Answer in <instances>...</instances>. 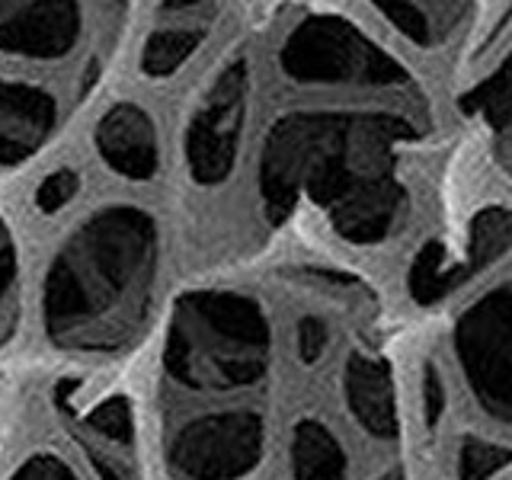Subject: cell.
<instances>
[{
	"label": "cell",
	"mask_w": 512,
	"mask_h": 480,
	"mask_svg": "<svg viewBox=\"0 0 512 480\" xmlns=\"http://www.w3.org/2000/svg\"><path fill=\"white\" fill-rule=\"evenodd\" d=\"M381 480H404V477H400V474H388V477H381Z\"/></svg>",
	"instance_id": "obj_24"
},
{
	"label": "cell",
	"mask_w": 512,
	"mask_h": 480,
	"mask_svg": "<svg viewBox=\"0 0 512 480\" xmlns=\"http://www.w3.org/2000/svg\"><path fill=\"white\" fill-rule=\"evenodd\" d=\"M391 36L420 55H442L461 36H471V23L484 0H362Z\"/></svg>",
	"instance_id": "obj_14"
},
{
	"label": "cell",
	"mask_w": 512,
	"mask_h": 480,
	"mask_svg": "<svg viewBox=\"0 0 512 480\" xmlns=\"http://www.w3.org/2000/svg\"><path fill=\"white\" fill-rule=\"evenodd\" d=\"M80 157L112 189L151 192L170 180V119L157 96L122 80L106 90L87 112Z\"/></svg>",
	"instance_id": "obj_7"
},
{
	"label": "cell",
	"mask_w": 512,
	"mask_h": 480,
	"mask_svg": "<svg viewBox=\"0 0 512 480\" xmlns=\"http://www.w3.org/2000/svg\"><path fill=\"white\" fill-rule=\"evenodd\" d=\"M256 48L266 87L279 93H391L423 87L410 61L336 0L295 7Z\"/></svg>",
	"instance_id": "obj_5"
},
{
	"label": "cell",
	"mask_w": 512,
	"mask_h": 480,
	"mask_svg": "<svg viewBox=\"0 0 512 480\" xmlns=\"http://www.w3.org/2000/svg\"><path fill=\"white\" fill-rule=\"evenodd\" d=\"M343 397L356 423L381 442L400 436V413L391 365L378 352L359 349L346 359L343 368Z\"/></svg>",
	"instance_id": "obj_15"
},
{
	"label": "cell",
	"mask_w": 512,
	"mask_h": 480,
	"mask_svg": "<svg viewBox=\"0 0 512 480\" xmlns=\"http://www.w3.org/2000/svg\"><path fill=\"white\" fill-rule=\"evenodd\" d=\"M452 349L474 404L490 420L512 426V276L490 282L461 308Z\"/></svg>",
	"instance_id": "obj_10"
},
{
	"label": "cell",
	"mask_w": 512,
	"mask_h": 480,
	"mask_svg": "<svg viewBox=\"0 0 512 480\" xmlns=\"http://www.w3.org/2000/svg\"><path fill=\"white\" fill-rule=\"evenodd\" d=\"M170 224L148 192L109 189L61 218L36 276V327L71 359H112L151 330Z\"/></svg>",
	"instance_id": "obj_2"
},
{
	"label": "cell",
	"mask_w": 512,
	"mask_h": 480,
	"mask_svg": "<svg viewBox=\"0 0 512 480\" xmlns=\"http://www.w3.org/2000/svg\"><path fill=\"white\" fill-rule=\"evenodd\" d=\"M7 480H80V474L71 461H64L52 448H39V452L16 461Z\"/></svg>",
	"instance_id": "obj_22"
},
{
	"label": "cell",
	"mask_w": 512,
	"mask_h": 480,
	"mask_svg": "<svg viewBox=\"0 0 512 480\" xmlns=\"http://www.w3.org/2000/svg\"><path fill=\"white\" fill-rule=\"evenodd\" d=\"M477 48L484 52L471 58V74L455 103L480 141L512 154V7L496 26H487Z\"/></svg>",
	"instance_id": "obj_13"
},
{
	"label": "cell",
	"mask_w": 512,
	"mask_h": 480,
	"mask_svg": "<svg viewBox=\"0 0 512 480\" xmlns=\"http://www.w3.org/2000/svg\"><path fill=\"white\" fill-rule=\"evenodd\" d=\"M512 253V205L487 202L468 221V231L448 247L439 237L413 256L407 272V288L416 304L432 308L445 298L461 292L464 285L487 276Z\"/></svg>",
	"instance_id": "obj_11"
},
{
	"label": "cell",
	"mask_w": 512,
	"mask_h": 480,
	"mask_svg": "<svg viewBox=\"0 0 512 480\" xmlns=\"http://www.w3.org/2000/svg\"><path fill=\"white\" fill-rule=\"evenodd\" d=\"M103 0H0V68L68 80L87 61Z\"/></svg>",
	"instance_id": "obj_8"
},
{
	"label": "cell",
	"mask_w": 512,
	"mask_h": 480,
	"mask_svg": "<svg viewBox=\"0 0 512 480\" xmlns=\"http://www.w3.org/2000/svg\"><path fill=\"white\" fill-rule=\"evenodd\" d=\"M423 413L429 426H436L445 413V384L436 365L423 368Z\"/></svg>",
	"instance_id": "obj_23"
},
{
	"label": "cell",
	"mask_w": 512,
	"mask_h": 480,
	"mask_svg": "<svg viewBox=\"0 0 512 480\" xmlns=\"http://www.w3.org/2000/svg\"><path fill=\"white\" fill-rule=\"evenodd\" d=\"M26 295V250L10 208L0 205V343H7L20 324Z\"/></svg>",
	"instance_id": "obj_18"
},
{
	"label": "cell",
	"mask_w": 512,
	"mask_h": 480,
	"mask_svg": "<svg viewBox=\"0 0 512 480\" xmlns=\"http://www.w3.org/2000/svg\"><path fill=\"white\" fill-rule=\"evenodd\" d=\"M432 157L426 87L282 93V103L260 106L237 196L253 234L311 215L349 247H384L410 224Z\"/></svg>",
	"instance_id": "obj_1"
},
{
	"label": "cell",
	"mask_w": 512,
	"mask_h": 480,
	"mask_svg": "<svg viewBox=\"0 0 512 480\" xmlns=\"http://www.w3.org/2000/svg\"><path fill=\"white\" fill-rule=\"evenodd\" d=\"M122 84L151 96L180 93L237 36L234 0H125Z\"/></svg>",
	"instance_id": "obj_6"
},
{
	"label": "cell",
	"mask_w": 512,
	"mask_h": 480,
	"mask_svg": "<svg viewBox=\"0 0 512 480\" xmlns=\"http://www.w3.org/2000/svg\"><path fill=\"white\" fill-rule=\"evenodd\" d=\"M260 106V48L247 36L180 90L170 119V180L192 205H224L240 192Z\"/></svg>",
	"instance_id": "obj_4"
},
{
	"label": "cell",
	"mask_w": 512,
	"mask_h": 480,
	"mask_svg": "<svg viewBox=\"0 0 512 480\" xmlns=\"http://www.w3.org/2000/svg\"><path fill=\"white\" fill-rule=\"evenodd\" d=\"M295 480H346L349 458L333 432L317 420H298L288 445Z\"/></svg>",
	"instance_id": "obj_17"
},
{
	"label": "cell",
	"mask_w": 512,
	"mask_h": 480,
	"mask_svg": "<svg viewBox=\"0 0 512 480\" xmlns=\"http://www.w3.org/2000/svg\"><path fill=\"white\" fill-rule=\"evenodd\" d=\"M80 426L87 432V442L96 445H109V448H122L128 452L132 448V432H135V420H132V407L122 394H109L80 416Z\"/></svg>",
	"instance_id": "obj_19"
},
{
	"label": "cell",
	"mask_w": 512,
	"mask_h": 480,
	"mask_svg": "<svg viewBox=\"0 0 512 480\" xmlns=\"http://www.w3.org/2000/svg\"><path fill=\"white\" fill-rule=\"evenodd\" d=\"M333 346V330L330 320L317 311H308L295 320V352L304 365H317Z\"/></svg>",
	"instance_id": "obj_21"
},
{
	"label": "cell",
	"mask_w": 512,
	"mask_h": 480,
	"mask_svg": "<svg viewBox=\"0 0 512 480\" xmlns=\"http://www.w3.org/2000/svg\"><path fill=\"white\" fill-rule=\"evenodd\" d=\"M512 452L496 442L468 436L458 445V480H490L509 464Z\"/></svg>",
	"instance_id": "obj_20"
},
{
	"label": "cell",
	"mask_w": 512,
	"mask_h": 480,
	"mask_svg": "<svg viewBox=\"0 0 512 480\" xmlns=\"http://www.w3.org/2000/svg\"><path fill=\"white\" fill-rule=\"evenodd\" d=\"M266 455L263 404L199 407L164 432L170 480H244Z\"/></svg>",
	"instance_id": "obj_9"
},
{
	"label": "cell",
	"mask_w": 512,
	"mask_h": 480,
	"mask_svg": "<svg viewBox=\"0 0 512 480\" xmlns=\"http://www.w3.org/2000/svg\"><path fill=\"white\" fill-rule=\"evenodd\" d=\"M90 167L84 157L64 154L48 160V164L36 173V180L29 183L26 192V205L29 212L39 221H58L71 212L74 205L84 202L87 180H90Z\"/></svg>",
	"instance_id": "obj_16"
},
{
	"label": "cell",
	"mask_w": 512,
	"mask_h": 480,
	"mask_svg": "<svg viewBox=\"0 0 512 480\" xmlns=\"http://www.w3.org/2000/svg\"><path fill=\"white\" fill-rule=\"evenodd\" d=\"M74 116L68 80L0 68V176L42 160Z\"/></svg>",
	"instance_id": "obj_12"
},
{
	"label": "cell",
	"mask_w": 512,
	"mask_h": 480,
	"mask_svg": "<svg viewBox=\"0 0 512 480\" xmlns=\"http://www.w3.org/2000/svg\"><path fill=\"white\" fill-rule=\"evenodd\" d=\"M276 333L269 308L240 285H192L176 295L160 336V381L215 407L260 404Z\"/></svg>",
	"instance_id": "obj_3"
}]
</instances>
